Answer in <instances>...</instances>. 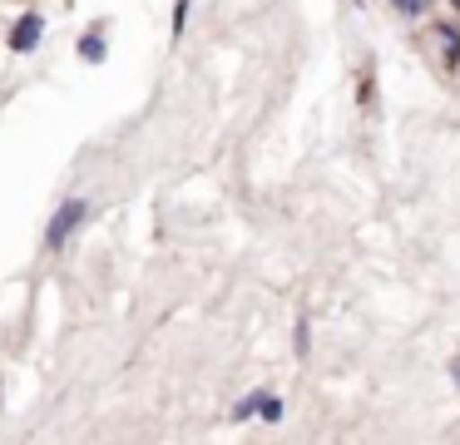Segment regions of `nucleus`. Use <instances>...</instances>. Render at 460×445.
<instances>
[{
	"mask_svg": "<svg viewBox=\"0 0 460 445\" xmlns=\"http://www.w3.org/2000/svg\"><path fill=\"white\" fill-rule=\"evenodd\" d=\"M84 213H90V203H84V198H65V203H60V213H55V218H50V227H45V243H50V247H60L65 237H70L75 227L84 223Z\"/></svg>",
	"mask_w": 460,
	"mask_h": 445,
	"instance_id": "obj_1",
	"label": "nucleus"
},
{
	"mask_svg": "<svg viewBox=\"0 0 460 445\" xmlns=\"http://www.w3.org/2000/svg\"><path fill=\"white\" fill-rule=\"evenodd\" d=\"M40 30H45V20L35 15V10H31V15H21V25L11 30V49H21V55H25V49H35V45H40Z\"/></svg>",
	"mask_w": 460,
	"mask_h": 445,
	"instance_id": "obj_2",
	"label": "nucleus"
},
{
	"mask_svg": "<svg viewBox=\"0 0 460 445\" xmlns=\"http://www.w3.org/2000/svg\"><path fill=\"white\" fill-rule=\"evenodd\" d=\"M80 55H84V59H104V40H100V35H84V40H80Z\"/></svg>",
	"mask_w": 460,
	"mask_h": 445,
	"instance_id": "obj_3",
	"label": "nucleus"
},
{
	"mask_svg": "<svg viewBox=\"0 0 460 445\" xmlns=\"http://www.w3.org/2000/svg\"><path fill=\"white\" fill-rule=\"evenodd\" d=\"M258 411L262 421H282V401H272V396H258Z\"/></svg>",
	"mask_w": 460,
	"mask_h": 445,
	"instance_id": "obj_4",
	"label": "nucleus"
},
{
	"mask_svg": "<svg viewBox=\"0 0 460 445\" xmlns=\"http://www.w3.org/2000/svg\"><path fill=\"white\" fill-rule=\"evenodd\" d=\"M440 45H446V55H450V59L460 55V35H456V30H446V35H440Z\"/></svg>",
	"mask_w": 460,
	"mask_h": 445,
	"instance_id": "obj_5",
	"label": "nucleus"
},
{
	"mask_svg": "<svg viewBox=\"0 0 460 445\" xmlns=\"http://www.w3.org/2000/svg\"><path fill=\"white\" fill-rule=\"evenodd\" d=\"M391 5L406 10V15H420V5H426V0H391Z\"/></svg>",
	"mask_w": 460,
	"mask_h": 445,
	"instance_id": "obj_6",
	"label": "nucleus"
},
{
	"mask_svg": "<svg viewBox=\"0 0 460 445\" xmlns=\"http://www.w3.org/2000/svg\"><path fill=\"white\" fill-rule=\"evenodd\" d=\"M456 386H460V361H456Z\"/></svg>",
	"mask_w": 460,
	"mask_h": 445,
	"instance_id": "obj_7",
	"label": "nucleus"
}]
</instances>
